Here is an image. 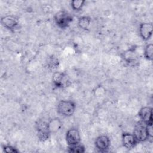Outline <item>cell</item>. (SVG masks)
<instances>
[{"mask_svg": "<svg viewBox=\"0 0 153 153\" xmlns=\"http://www.w3.org/2000/svg\"><path fill=\"white\" fill-rule=\"evenodd\" d=\"M76 104L71 100H62L57 103V111L63 117H69L73 115L75 111Z\"/></svg>", "mask_w": 153, "mask_h": 153, "instance_id": "1", "label": "cell"}, {"mask_svg": "<svg viewBox=\"0 0 153 153\" xmlns=\"http://www.w3.org/2000/svg\"><path fill=\"white\" fill-rule=\"evenodd\" d=\"M72 16L65 10H60L54 15V22L60 29H65L69 26L73 21Z\"/></svg>", "mask_w": 153, "mask_h": 153, "instance_id": "2", "label": "cell"}, {"mask_svg": "<svg viewBox=\"0 0 153 153\" xmlns=\"http://www.w3.org/2000/svg\"><path fill=\"white\" fill-rule=\"evenodd\" d=\"M133 134L138 142H143L149 139L147 133L146 124L143 123H138L134 127Z\"/></svg>", "mask_w": 153, "mask_h": 153, "instance_id": "3", "label": "cell"}, {"mask_svg": "<svg viewBox=\"0 0 153 153\" xmlns=\"http://www.w3.org/2000/svg\"><path fill=\"white\" fill-rule=\"evenodd\" d=\"M65 139L68 146H74L79 144L81 141L80 133L79 130L75 128H71L66 131Z\"/></svg>", "mask_w": 153, "mask_h": 153, "instance_id": "4", "label": "cell"}, {"mask_svg": "<svg viewBox=\"0 0 153 153\" xmlns=\"http://www.w3.org/2000/svg\"><path fill=\"white\" fill-rule=\"evenodd\" d=\"M36 129L38 139L41 141L44 142L48 139L51 134L48 131V122L42 120L38 121L36 124Z\"/></svg>", "mask_w": 153, "mask_h": 153, "instance_id": "5", "label": "cell"}, {"mask_svg": "<svg viewBox=\"0 0 153 153\" xmlns=\"http://www.w3.org/2000/svg\"><path fill=\"white\" fill-rule=\"evenodd\" d=\"M52 81L56 88H63L68 85L69 79L65 72H55L53 74Z\"/></svg>", "mask_w": 153, "mask_h": 153, "instance_id": "6", "label": "cell"}, {"mask_svg": "<svg viewBox=\"0 0 153 153\" xmlns=\"http://www.w3.org/2000/svg\"><path fill=\"white\" fill-rule=\"evenodd\" d=\"M96 148L102 152H106L111 145V140L106 135H100L96 137L94 141Z\"/></svg>", "mask_w": 153, "mask_h": 153, "instance_id": "7", "label": "cell"}, {"mask_svg": "<svg viewBox=\"0 0 153 153\" xmlns=\"http://www.w3.org/2000/svg\"><path fill=\"white\" fill-rule=\"evenodd\" d=\"M153 25L152 23L143 22L140 24L139 27V35L142 40L148 41L149 40L152 35Z\"/></svg>", "mask_w": 153, "mask_h": 153, "instance_id": "8", "label": "cell"}, {"mask_svg": "<svg viewBox=\"0 0 153 153\" xmlns=\"http://www.w3.org/2000/svg\"><path fill=\"white\" fill-rule=\"evenodd\" d=\"M2 25L8 30H14L19 24L18 18L14 15H7L1 19Z\"/></svg>", "mask_w": 153, "mask_h": 153, "instance_id": "9", "label": "cell"}, {"mask_svg": "<svg viewBox=\"0 0 153 153\" xmlns=\"http://www.w3.org/2000/svg\"><path fill=\"white\" fill-rule=\"evenodd\" d=\"M138 116L142 122L145 124L153 123L152 122V109L149 106H144L140 108L138 112Z\"/></svg>", "mask_w": 153, "mask_h": 153, "instance_id": "10", "label": "cell"}, {"mask_svg": "<svg viewBox=\"0 0 153 153\" xmlns=\"http://www.w3.org/2000/svg\"><path fill=\"white\" fill-rule=\"evenodd\" d=\"M123 146L127 149L133 148L138 143L134 135L130 133H124L121 137Z\"/></svg>", "mask_w": 153, "mask_h": 153, "instance_id": "11", "label": "cell"}, {"mask_svg": "<svg viewBox=\"0 0 153 153\" xmlns=\"http://www.w3.org/2000/svg\"><path fill=\"white\" fill-rule=\"evenodd\" d=\"M124 60L129 64H133L138 59V54L136 51V48L131 47L124 51L122 54Z\"/></svg>", "mask_w": 153, "mask_h": 153, "instance_id": "12", "label": "cell"}, {"mask_svg": "<svg viewBox=\"0 0 153 153\" xmlns=\"http://www.w3.org/2000/svg\"><path fill=\"white\" fill-rule=\"evenodd\" d=\"M62 126L63 123L59 118H53L48 121V128L50 134L58 132Z\"/></svg>", "mask_w": 153, "mask_h": 153, "instance_id": "13", "label": "cell"}, {"mask_svg": "<svg viewBox=\"0 0 153 153\" xmlns=\"http://www.w3.org/2000/svg\"><path fill=\"white\" fill-rule=\"evenodd\" d=\"M91 22L90 17L87 16H83L78 18V27L84 30H88Z\"/></svg>", "mask_w": 153, "mask_h": 153, "instance_id": "14", "label": "cell"}, {"mask_svg": "<svg viewBox=\"0 0 153 153\" xmlns=\"http://www.w3.org/2000/svg\"><path fill=\"white\" fill-rule=\"evenodd\" d=\"M144 57L149 61H152L153 59V45L151 43L148 44L145 48L143 51Z\"/></svg>", "mask_w": 153, "mask_h": 153, "instance_id": "15", "label": "cell"}, {"mask_svg": "<svg viewBox=\"0 0 153 153\" xmlns=\"http://www.w3.org/2000/svg\"><path fill=\"white\" fill-rule=\"evenodd\" d=\"M85 2L84 0H72L71 1V7L74 11H78L82 10Z\"/></svg>", "mask_w": 153, "mask_h": 153, "instance_id": "16", "label": "cell"}, {"mask_svg": "<svg viewBox=\"0 0 153 153\" xmlns=\"http://www.w3.org/2000/svg\"><path fill=\"white\" fill-rule=\"evenodd\" d=\"M68 151L74 153H82L85 151V148L84 145L79 143L74 146H68Z\"/></svg>", "mask_w": 153, "mask_h": 153, "instance_id": "17", "label": "cell"}, {"mask_svg": "<svg viewBox=\"0 0 153 153\" xmlns=\"http://www.w3.org/2000/svg\"><path fill=\"white\" fill-rule=\"evenodd\" d=\"M105 92H106V90H105V88L102 85L97 86L94 90V96L96 97L103 96L105 94Z\"/></svg>", "mask_w": 153, "mask_h": 153, "instance_id": "18", "label": "cell"}, {"mask_svg": "<svg viewBox=\"0 0 153 153\" xmlns=\"http://www.w3.org/2000/svg\"><path fill=\"white\" fill-rule=\"evenodd\" d=\"M3 151L7 153H17L19 151L14 146L10 145H5L3 146Z\"/></svg>", "mask_w": 153, "mask_h": 153, "instance_id": "19", "label": "cell"}, {"mask_svg": "<svg viewBox=\"0 0 153 153\" xmlns=\"http://www.w3.org/2000/svg\"><path fill=\"white\" fill-rule=\"evenodd\" d=\"M152 124H146V131L147 133L148 134L149 138H152L153 136V127H152Z\"/></svg>", "mask_w": 153, "mask_h": 153, "instance_id": "20", "label": "cell"}]
</instances>
